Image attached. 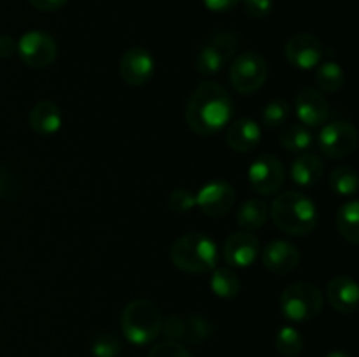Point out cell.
Here are the masks:
<instances>
[{
    "label": "cell",
    "mask_w": 359,
    "mask_h": 357,
    "mask_svg": "<svg viewBox=\"0 0 359 357\" xmlns=\"http://www.w3.org/2000/svg\"><path fill=\"white\" fill-rule=\"evenodd\" d=\"M233 111L235 104L230 91L223 84L205 80L189 97L184 118L196 135L210 136L231 122Z\"/></svg>",
    "instance_id": "6da1fadb"
},
{
    "label": "cell",
    "mask_w": 359,
    "mask_h": 357,
    "mask_svg": "<svg viewBox=\"0 0 359 357\" xmlns=\"http://www.w3.org/2000/svg\"><path fill=\"white\" fill-rule=\"evenodd\" d=\"M270 216L283 233L291 237H305L316 230L319 212L316 203L300 191H286L276 196Z\"/></svg>",
    "instance_id": "7a4b0ae2"
},
{
    "label": "cell",
    "mask_w": 359,
    "mask_h": 357,
    "mask_svg": "<svg viewBox=\"0 0 359 357\" xmlns=\"http://www.w3.org/2000/svg\"><path fill=\"white\" fill-rule=\"evenodd\" d=\"M217 245L209 234L186 233L179 237L170 247L172 265L184 273L202 275L209 273L217 265Z\"/></svg>",
    "instance_id": "3957f363"
},
{
    "label": "cell",
    "mask_w": 359,
    "mask_h": 357,
    "mask_svg": "<svg viewBox=\"0 0 359 357\" xmlns=\"http://www.w3.org/2000/svg\"><path fill=\"white\" fill-rule=\"evenodd\" d=\"M161 312L153 301L133 300L125 304L121 312L123 336L133 345H147L161 335Z\"/></svg>",
    "instance_id": "277c9868"
},
{
    "label": "cell",
    "mask_w": 359,
    "mask_h": 357,
    "mask_svg": "<svg viewBox=\"0 0 359 357\" xmlns=\"http://www.w3.org/2000/svg\"><path fill=\"white\" fill-rule=\"evenodd\" d=\"M325 307L321 289L311 282H294L283 290L279 300L280 314L291 322H309Z\"/></svg>",
    "instance_id": "5b68a950"
},
{
    "label": "cell",
    "mask_w": 359,
    "mask_h": 357,
    "mask_svg": "<svg viewBox=\"0 0 359 357\" xmlns=\"http://www.w3.org/2000/svg\"><path fill=\"white\" fill-rule=\"evenodd\" d=\"M238 46H241V37L235 31L224 30L212 35L203 44L198 56H196V72L200 76H214V74H217L237 56Z\"/></svg>",
    "instance_id": "8992f818"
},
{
    "label": "cell",
    "mask_w": 359,
    "mask_h": 357,
    "mask_svg": "<svg viewBox=\"0 0 359 357\" xmlns=\"http://www.w3.org/2000/svg\"><path fill=\"white\" fill-rule=\"evenodd\" d=\"M269 77V63L259 52L245 51L235 56L230 65V83L241 94L262 90Z\"/></svg>",
    "instance_id": "52a82bcc"
},
{
    "label": "cell",
    "mask_w": 359,
    "mask_h": 357,
    "mask_svg": "<svg viewBox=\"0 0 359 357\" xmlns=\"http://www.w3.org/2000/svg\"><path fill=\"white\" fill-rule=\"evenodd\" d=\"M251 188L263 196H272L280 191L286 181V167L276 154H262L248 170Z\"/></svg>",
    "instance_id": "ba28073f"
},
{
    "label": "cell",
    "mask_w": 359,
    "mask_h": 357,
    "mask_svg": "<svg viewBox=\"0 0 359 357\" xmlns=\"http://www.w3.org/2000/svg\"><path fill=\"white\" fill-rule=\"evenodd\" d=\"M18 55L30 69H46L53 65L58 56V44L42 30H30L18 41Z\"/></svg>",
    "instance_id": "9c48e42d"
},
{
    "label": "cell",
    "mask_w": 359,
    "mask_h": 357,
    "mask_svg": "<svg viewBox=\"0 0 359 357\" xmlns=\"http://www.w3.org/2000/svg\"><path fill=\"white\" fill-rule=\"evenodd\" d=\"M318 146L325 156L333 160L351 156L358 147L356 126L347 121L328 122L319 133Z\"/></svg>",
    "instance_id": "30bf717a"
},
{
    "label": "cell",
    "mask_w": 359,
    "mask_h": 357,
    "mask_svg": "<svg viewBox=\"0 0 359 357\" xmlns=\"http://www.w3.org/2000/svg\"><path fill=\"white\" fill-rule=\"evenodd\" d=\"M286 59L298 70H311L323 62L325 46L312 34H297L284 46Z\"/></svg>",
    "instance_id": "8fae6325"
},
{
    "label": "cell",
    "mask_w": 359,
    "mask_h": 357,
    "mask_svg": "<svg viewBox=\"0 0 359 357\" xmlns=\"http://www.w3.org/2000/svg\"><path fill=\"white\" fill-rule=\"evenodd\" d=\"M235 188L226 181L207 182L195 195L196 206L209 217H223L233 209Z\"/></svg>",
    "instance_id": "7c38bea8"
},
{
    "label": "cell",
    "mask_w": 359,
    "mask_h": 357,
    "mask_svg": "<svg viewBox=\"0 0 359 357\" xmlns=\"http://www.w3.org/2000/svg\"><path fill=\"white\" fill-rule=\"evenodd\" d=\"M262 244L252 231H235L223 245V258L233 268H248L258 261Z\"/></svg>",
    "instance_id": "4fadbf2b"
},
{
    "label": "cell",
    "mask_w": 359,
    "mask_h": 357,
    "mask_svg": "<svg viewBox=\"0 0 359 357\" xmlns=\"http://www.w3.org/2000/svg\"><path fill=\"white\" fill-rule=\"evenodd\" d=\"M119 76L128 86H144L154 76V58L144 48H130L119 59Z\"/></svg>",
    "instance_id": "5bb4252c"
},
{
    "label": "cell",
    "mask_w": 359,
    "mask_h": 357,
    "mask_svg": "<svg viewBox=\"0 0 359 357\" xmlns=\"http://www.w3.org/2000/svg\"><path fill=\"white\" fill-rule=\"evenodd\" d=\"M294 112L298 121L307 128L321 126L330 118V102L316 88H304L294 98Z\"/></svg>",
    "instance_id": "9a60e30c"
},
{
    "label": "cell",
    "mask_w": 359,
    "mask_h": 357,
    "mask_svg": "<svg viewBox=\"0 0 359 357\" xmlns=\"http://www.w3.org/2000/svg\"><path fill=\"white\" fill-rule=\"evenodd\" d=\"M262 262L270 273L287 275L300 265L302 254L294 244L287 240H272L262 251Z\"/></svg>",
    "instance_id": "2e32d148"
},
{
    "label": "cell",
    "mask_w": 359,
    "mask_h": 357,
    "mask_svg": "<svg viewBox=\"0 0 359 357\" xmlns=\"http://www.w3.org/2000/svg\"><path fill=\"white\" fill-rule=\"evenodd\" d=\"M325 298L340 314H354L359 308V287L349 275H335L325 289Z\"/></svg>",
    "instance_id": "e0dca14e"
},
{
    "label": "cell",
    "mask_w": 359,
    "mask_h": 357,
    "mask_svg": "<svg viewBox=\"0 0 359 357\" xmlns=\"http://www.w3.org/2000/svg\"><path fill=\"white\" fill-rule=\"evenodd\" d=\"M262 142V126L251 118H241L230 122L226 130V144L235 153H249Z\"/></svg>",
    "instance_id": "ac0fdd59"
},
{
    "label": "cell",
    "mask_w": 359,
    "mask_h": 357,
    "mask_svg": "<svg viewBox=\"0 0 359 357\" xmlns=\"http://www.w3.org/2000/svg\"><path fill=\"white\" fill-rule=\"evenodd\" d=\"M30 128L41 136H51L60 132L63 125V112L58 104L51 100H41L30 111Z\"/></svg>",
    "instance_id": "d6986e66"
},
{
    "label": "cell",
    "mask_w": 359,
    "mask_h": 357,
    "mask_svg": "<svg viewBox=\"0 0 359 357\" xmlns=\"http://www.w3.org/2000/svg\"><path fill=\"white\" fill-rule=\"evenodd\" d=\"M323 174H325V163L314 153L298 154L290 168L291 181L302 188H312V186L319 184Z\"/></svg>",
    "instance_id": "ffe728a7"
},
{
    "label": "cell",
    "mask_w": 359,
    "mask_h": 357,
    "mask_svg": "<svg viewBox=\"0 0 359 357\" xmlns=\"http://www.w3.org/2000/svg\"><path fill=\"white\" fill-rule=\"evenodd\" d=\"M270 217V206L265 200L252 198L242 203L237 210V224L244 231H256L266 224Z\"/></svg>",
    "instance_id": "44dd1931"
},
{
    "label": "cell",
    "mask_w": 359,
    "mask_h": 357,
    "mask_svg": "<svg viewBox=\"0 0 359 357\" xmlns=\"http://www.w3.org/2000/svg\"><path fill=\"white\" fill-rule=\"evenodd\" d=\"M337 230H339L340 237L349 244H359V202L358 200H351L340 205L335 216Z\"/></svg>",
    "instance_id": "7402d4cb"
},
{
    "label": "cell",
    "mask_w": 359,
    "mask_h": 357,
    "mask_svg": "<svg viewBox=\"0 0 359 357\" xmlns=\"http://www.w3.org/2000/svg\"><path fill=\"white\" fill-rule=\"evenodd\" d=\"M280 146L284 150L293 154H302L307 153L309 149L314 144V135H312L311 130L307 126H304L302 122H294L290 125L283 133H280Z\"/></svg>",
    "instance_id": "603a6c76"
},
{
    "label": "cell",
    "mask_w": 359,
    "mask_h": 357,
    "mask_svg": "<svg viewBox=\"0 0 359 357\" xmlns=\"http://www.w3.org/2000/svg\"><path fill=\"white\" fill-rule=\"evenodd\" d=\"M209 286L214 296L221 300H231L241 293V279L231 268H214Z\"/></svg>",
    "instance_id": "cb8c5ba5"
},
{
    "label": "cell",
    "mask_w": 359,
    "mask_h": 357,
    "mask_svg": "<svg viewBox=\"0 0 359 357\" xmlns=\"http://www.w3.org/2000/svg\"><path fill=\"white\" fill-rule=\"evenodd\" d=\"M316 83L318 88L325 93H337L346 86V74L342 66L333 59H326L318 65L316 70Z\"/></svg>",
    "instance_id": "d4e9b609"
},
{
    "label": "cell",
    "mask_w": 359,
    "mask_h": 357,
    "mask_svg": "<svg viewBox=\"0 0 359 357\" xmlns=\"http://www.w3.org/2000/svg\"><path fill=\"white\" fill-rule=\"evenodd\" d=\"M214 324L209 317L200 314H193L184 321V338L182 342L188 345H202L203 342L212 336Z\"/></svg>",
    "instance_id": "484cf974"
},
{
    "label": "cell",
    "mask_w": 359,
    "mask_h": 357,
    "mask_svg": "<svg viewBox=\"0 0 359 357\" xmlns=\"http://www.w3.org/2000/svg\"><path fill=\"white\" fill-rule=\"evenodd\" d=\"M330 188L339 196H354L358 192V174L351 164H339L330 174Z\"/></svg>",
    "instance_id": "4316f807"
},
{
    "label": "cell",
    "mask_w": 359,
    "mask_h": 357,
    "mask_svg": "<svg viewBox=\"0 0 359 357\" xmlns=\"http://www.w3.org/2000/svg\"><path fill=\"white\" fill-rule=\"evenodd\" d=\"M273 345H276L277 352L284 357H297L305 349L304 336L297 328H291V326H284L277 331Z\"/></svg>",
    "instance_id": "83f0119b"
},
{
    "label": "cell",
    "mask_w": 359,
    "mask_h": 357,
    "mask_svg": "<svg viewBox=\"0 0 359 357\" xmlns=\"http://www.w3.org/2000/svg\"><path fill=\"white\" fill-rule=\"evenodd\" d=\"M290 102L283 100V98H276V100L269 102L262 111V125L266 126V128H279L290 119Z\"/></svg>",
    "instance_id": "f1b7e54d"
},
{
    "label": "cell",
    "mask_w": 359,
    "mask_h": 357,
    "mask_svg": "<svg viewBox=\"0 0 359 357\" xmlns=\"http://www.w3.org/2000/svg\"><path fill=\"white\" fill-rule=\"evenodd\" d=\"M121 352V342L112 332H100L91 342V354L95 357H118Z\"/></svg>",
    "instance_id": "f546056e"
},
{
    "label": "cell",
    "mask_w": 359,
    "mask_h": 357,
    "mask_svg": "<svg viewBox=\"0 0 359 357\" xmlns=\"http://www.w3.org/2000/svg\"><path fill=\"white\" fill-rule=\"evenodd\" d=\"M168 206H170L174 212H188V210L195 209L196 200L189 189L177 188L168 195Z\"/></svg>",
    "instance_id": "4dcf8cb0"
},
{
    "label": "cell",
    "mask_w": 359,
    "mask_h": 357,
    "mask_svg": "<svg viewBox=\"0 0 359 357\" xmlns=\"http://www.w3.org/2000/svg\"><path fill=\"white\" fill-rule=\"evenodd\" d=\"M167 342L181 343L184 338V318L179 315H168L167 318L161 321V331Z\"/></svg>",
    "instance_id": "1f68e13d"
},
{
    "label": "cell",
    "mask_w": 359,
    "mask_h": 357,
    "mask_svg": "<svg viewBox=\"0 0 359 357\" xmlns=\"http://www.w3.org/2000/svg\"><path fill=\"white\" fill-rule=\"evenodd\" d=\"M147 357H191L184 345L177 342H163L158 343L151 349L149 356Z\"/></svg>",
    "instance_id": "d6a6232c"
},
{
    "label": "cell",
    "mask_w": 359,
    "mask_h": 357,
    "mask_svg": "<svg viewBox=\"0 0 359 357\" xmlns=\"http://www.w3.org/2000/svg\"><path fill=\"white\" fill-rule=\"evenodd\" d=\"M242 7H244V13L248 16L262 20L272 13L273 0H242Z\"/></svg>",
    "instance_id": "836d02e7"
},
{
    "label": "cell",
    "mask_w": 359,
    "mask_h": 357,
    "mask_svg": "<svg viewBox=\"0 0 359 357\" xmlns=\"http://www.w3.org/2000/svg\"><path fill=\"white\" fill-rule=\"evenodd\" d=\"M202 2L212 13H228V10L235 9L242 0H202Z\"/></svg>",
    "instance_id": "e575fe53"
},
{
    "label": "cell",
    "mask_w": 359,
    "mask_h": 357,
    "mask_svg": "<svg viewBox=\"0 0 359 357\" xmlns=\"http://www.w3.org/2000/svg\"><path fill=\"white\" fill-rule=\"evenodd\" d=\"M18 52V42L11 35L0 34V58H11Z\"/></svg>",
    "instance_id": "d590c367"
},
{
    "label": "cell",
    "mask_w": 359,
    "mask_h": 357,
    "mask_svg": "<svg viewBox=\"0 0 359 357\" xmlns=\"http://www.w3.org/2000/svg\"><path fill=\"white\" fill-rule=\"evenodd\" d=\"M32 7L39 10H44V13H51V10H58L65 6L69 0H28Z\"/></svg>",
    "instance_id": "8d00e7d4"
},
{
    "label": "cell",
    "mask_w": 359,
    "mask_h": 357,
    "mask_svg": "<svg viewBox=\"0 0 359 357\" xmlns=\"http://www.w3.org/2000/svg\"><path fill=\"white\" fill-rule=\"evenodd\" d=\"M326 357H353V356L347 352H344V350H333V352H330Z\"/></svg>",
    "instance_id": "74e56055"
}]
</instances>
